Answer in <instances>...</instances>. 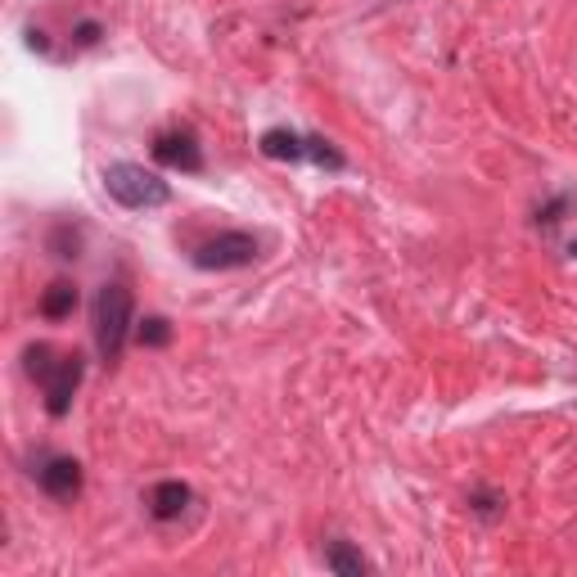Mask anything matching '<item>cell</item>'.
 <instances>
[{"label": "cell", "instance_id": "7a4b0ae2", "mask_svg": "<svg viewBox=\"0 0 577 577\" xmlns=\"http://www.w3.org/2000/svg\"><path fill=\"white\" fill-rule=\"evenodd\" d=\"M136 325V302H131V289L127 285H104L100 298H96V348L104 361H117L131 343V329Z\"/></svg>", "mask_w": 577, "mask_h": 577}, {"label": "cell", "instance_id": "277c9868", "mask_svg": "<svg viewBox=\"0 0 577 577\" xmlns=\"http://www.w3.org/2000/svg\"><path fill=\"white\" fill-rule=\"evenodd\" d=\"M258 149H262L266 159H276V163H302V159H312V163H325V167H343V154H339V149H329V140L298 136V131H289V127L262 131Z\"/></svg>", "mask_w": 577, "mask_h": 577}, {"label": "cell", "instance_id": "7c38bea8", "mask_svg": "<svg viewBox=\"0 0 577 577\" xmlns=\"http://www.w3.org/2000/svg\"><path fill=\"white\" fill-rule=\"evenodd\" d=\"M136 339H140L145 348H163V343L172 339V325H167L163 316H145L140 329H136Z\"/></svg>", "mask_w": 577, "mask_h": 577}, {"label": "cell", "instance_id": "5b68a950", "mask_svg": "<svg viewBox=\"0 0 577 577\" xmlns=\"http://www.w3.org/2000/svg\"><path fill=\"white\" fill-rule=\"evenodd\" d=\"M262 258V244L249 235V230H222L203 239V244L195 249V266L199 271H244Z\"/></svg>", "mask_w": 577, "mask_h": 577}, {"label": "cell", "instance_id": "9c48e42d", "mask_svg": "<svg viewBox=\"0 0 577 577\" xmlns=\"http://www.w3.org/2000/svg\"><path fill=\"white\" fill-rule=\"evenodd\" d=\"M77 312V289L68 280H54L46 293H41V316L46 321H64Z\"/></svg>", "mask_w": 577, "mask_h": 577}, {"label": "cell", "instance_id": "52a82bcc", "mask_svg": "<svg viewBox=\"0 0 577 577\" xmlns=\"http://www.w3.org/2000/svg\"><path fill=\"white\" fill-rule=\"evenodd\" d=\"M154 159L176 172H203V149H199L195 131H163L154 140Z\"/></svg>", "mask_w": 577, "mask_h": 577}, {"label": "cell", "instance_id": "8fae6325", "mask_svg": "<svg viewBox=\"0 0 577 577\" xmlns=\"http://www.w3.org/2000/svg\"><path fill=\"white\" fill-rule=\"evenodd\" d=\"M50 253H54V258H64V262H73V258L81 253V235H77L68 222H59V226L50 230Z\"/></svg>", "mask_w": 577, "mask_h": 577}, {"label": "cell", "instance_id": "4fadbf2b", "mask_svg": "<svg viewBox=\"0 0 577 577\" xmlns=\"http://www.w3.org/2000/svg\"><path fill=\"white\" fill-rule=\"evenodd\" d=\"M100 41V23H77V46H96Z\"/></svg>", "mask_w": 577, "mask_h": 577}, {"label": "cell", "instance_id": "30bf717a", "mask_svg": "<svg viewBox=\"0 0 577 577\" xmlns=\"http://www.w3.org/2000/svg\"><path fill=\"white\" fill-rule=\"evenodd\" d=\"M325 568H334V573H343V577H361L366 573V560H361L348 541H334L329 551H325Z\"/></svg>", "mask_w": 577, "mask_h": 577}, {"label": "cell", "instance_id": "ba28073f", "mask_svg": "<svg viewBox=\"0 0 577 577\" xmlns=\"http://www.w3.org/2000/svg\"><path fill=\"white\" fill-rule=\"evenodd\" d=\"M190 501H195V492L180 478H163V482H154V488H149V514H154L159 524L180 519V514L190 510Z\"/></svg>", "mask_w": 577, "mask_h": 577}, {"label": "cell", "instance_id": "5bb4252c", "mask_svg": "<svg viewBox=\"0 0 577 577\" xmlns=\"http://www.w3.org/2000/svg\"><path fill=\"white\" fill-rule=\"evenodd\" d=\"M573 253H577V239H573Z\"/></svg>", "mask_w": 577, "mask_h": 577}, {"label": "cell", "instance_id": "6da1fadb", "mask_svg": "<svg viewBox=\"0 0 577 577\" xmlns=\"http://www.w3.org/2000/svg\"><path fill=\"white\" fill-rule=\"evenodd\" d=\"M23 361H27V375L41 379L46 411L54 419H64L68 406H73V398H77V388H81V371H86L81 356L77 352H50L46 343H37V348L23 352Z\"/></svg>", "mask_w": 577, "mask_h": 577}, {"label": "cell", "instance_id": "8992f818", "mask_svg": "<svg viewBox=\"0 0 577 577\" xmlns=\"http://www.w3.org/2000/svg\"><path fill=\"white\" fill-rule=\"evenodd\" d=\"M33 478L41 482V492L54 497V501H77L81 497V465L73 461V455H41Z\"/></svg>", "mask_w": 577, "mask_h": 577}, {"label": "cell", "instance_id": "3957f363", "mask_svg": "<svg viewBox=\"0 0 577 577\" xmlns=\"http://www.w3.org/2000/svg\"><path fill=\"white\" fill-rule=\"evenodd\" d=\"M104 190L109 199H117L123 208L131 212H145V208H163L172 199V186L159 176V172H149L140 163H113L104 172Z\"/></svg>", "mask_w": 577, "mask_h": 577}]
</instances>
